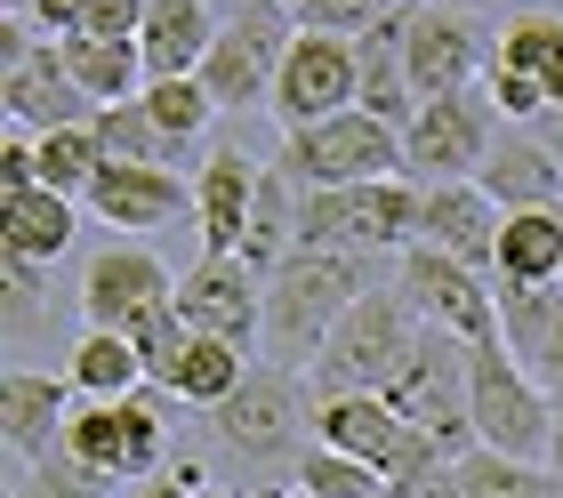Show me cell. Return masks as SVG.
<instances>
[{
    "mask_svg": "<svg viewBox=\"0 0 563 498\" xmlns=\"http://www.w3.org/2000/svg\"><path fill=\"white\" fill-rule=\"evenodd\" d=\"M65 378H73L81 402H121V395H137V386H153L137 346H130V330H81L73 354H65Z\"/></svg>",
    "mask_w": 563,
    "mask_h": 498,
    "instance_id": "25",
    "label": "cell"
},
{
    "mask_svg": "<svg viewBox=\"0 0 563 498\" xmlns=\"http://www.w3.org/2000/svg\"><path fill=\"white\" fill-rule=\"evenodd\" d=\"M169 298H177V274L145 242H121L106 257H89V274H81V330H130Z\"/></svg>",
    "mask_w": 563,
    "mask_h": 498,
    "instance_id": "16",
    "label": "cell"
},
{
    "mask_svg": "<svg viewBox=\"0 0 563 498\" xmlns=\"http://www.w3.org/2000/svg\"><path fill=\"white\" fill-rule=\"evenodd\" d=\"M492 65L531 73V81L548 89V104H563V16H548V9L507 16V24H499V57H492Z\"/></svg>",
    "mask_w": 563,
    "mask_h": 498,
    "instance_id": "32",
    "label": "cell"
},
{
    "mask_svg": "<svg viewBox=\"0 0 563 498\" xmlns=\"http://www.w3.org/2000/svg\"><path fill=\"white\" fill-rule=\"evenodd\" d=\"M475 186L499 209H563V162L548 153L540 129H499V145H492Z\"/></svg>",
    "mask_w": 563,
    "mask_h": 498,
    "instance_id": "22",
    "label": "cell"
},
{
    "mask_svg": "<svg viewBox=\"0 0 563 498\" xmlns=\"http://www.w3.org/2000/svg\"><path fill=\"white\" fill-rule=\"evenodd\" d=\"M177 306L201 337H225V346H258L266 337V281L225 250H201L186 281H177Z\"/></svg>",
    "mask_w": 563,
    "mask_h": 498,
    "instance_id": "15",
    "label": "cell"
},
{
    "mask_svg": "<svg viewBox=\"0 0 563 498\" xmlns=\"http://www.w3.org/2000/svg\"><path fill=\"white\" fill-rule=\"evenodd\" d=\"M290 250H298V186L282 177V162H266V177H258V209H250V233H242L234 257L266 281Z\"/></svg>",
    "mask_w": 563,
    "mask_h": 498,
    "instance_id": "29",
    "label": "cell"
},
{
    "mask_svg": "<svg viewBox=\"0 0 563 498\" xmlns=\"http://www.w3.org/2000/svg\"><path fill=\"white\" fill-rule=\"evenodd\" d=\"M0 113H9L16 129H33V137L97 121L89 89L65 73V48L57 41H33V33H24V16L0 24Z\"/></svg>",
    "mask_w": 563,
    "mask_h": 498,
    "instance_id": "11",
    "label": "cell"
},
{
    "mask_svg": "<svg viewBox=\"0 0 563 498\" xmlns=\"http://www.w3.org/2000/svg\"><path fill=\"white\" fill-rule=\"evenodd\" d=\"M145 113L162 121L169 145H194L201 129L218 121V97L201 89V73H186V81H145Z\"/></svg>",
    "mask_w": 563,
    "mask_h": 498,
    "instance_id": "35",
    "label": "cell"
},
{
    "mask_svg": "<svg viewBox=\"0 0 563 498\" xmlns=\"http://www.w3.org/2000/svg\"><path fill=\"white\" fill-rule=\"evenodd\" d=\"M210 475H201V458H169L153 483H130V498H201Z\"/></svg>",
    "mask_w": 563,
    "mask_h": 498,
    "instance_id": "41",
    "label": "cell"
},
{
    "mask_svg": "<svg viewBox=\"0 0 563 498\" xmlns=\"http://www.w3.org/2000/svg\"><path fill=\"white\" fill-rule=\"evenodd\" d=\"M0 290H9V337H33L48 322V266H24V257H0Z\"/></svg>",
    "mask_w": 563,
    "mask_h": 498,
    "instance_id": "38",
    "label": "cell"
},
{
    "mask_svg": "<svg viewBox=\"0 0 563 498\" xmlns=\"http://www.w3.org/2000/svg\"><path fill=\"white\" fill-rule=\"evenodd\" d=\"M298 490L306 498H395V483L378 475V466L346 458V451H322V442L298 458Z\"/></svg>",
    "mask_w": 563,
    "mask_h": 498,
    "instance_id": "34",
    "label": "cell"
},
{
    "mask_svg": "<svg viewBox=\"0 0 563 498\" xmlns=\"http://www.w3.org/2000/svg\"><path fill=\"white\" fill-rule=\"evenodd\" d=\"M290 41H298V16L282 9V0H242V9L218 24V48H210V65H201V89L218 97V113L266 104Z\"/></svg>",
    "mask_w": 563,
    "mask_h": 498,
    "instance_id": "10",
    "label": "cell"
},
{
    "mask_svg": "<svg viewBox=\"0 0 563 498\" xmlns=\"http://www.w3.org/2000/svg\"><path fill=\"white\" fill-rule=\"evenodd\" d=\"M97 145H106V162H121V169H177L186 162V145H169L162 137V121L145 113V97H130V104H97Z\"/></svg>",
    "mask_w": 563,
    "mask_h": 498,
    "instance_id": "31",
    "label": "cell"
},
{
    "mask_svg": "<svg viewBox=\"0 0 563 498\" xmlns=\"http://www.w3.org/2000/svg\"><path fill=\"white\" fill-rule=\"evenodd\" d=\"M531 129H540V137H548V153H555V162H563V104H548V113H540V121H531Z\"/></svg>",
    "mask_w": 563,
    "mask_h": 498,
    "instance_id": "43",
    "label": "cell"
},
{
    "mask_svg": "<svg viewBox=\"0 0 563 498\" xmlns=\"http://www.w3.org/2000/svg\"><path fill=\"white\" fill-rule=\"evenodd\" d=\"M201 498H234V490H201Z\"/></svg>",
    "mask_w": 563,
    "mask_h": 498,
    "instance_id": "47",
    "label": "cell"
},
{
    "mask_svg": "<svg viewBox=\"0 0 563 498\" xmlns=\"http://www.w3.org/2000/svg\"><path fill=\"white\" fill-rule=\"evenodd\" d=\"M395 290L427 330H451V337H467V346L499 337V281L483 266H467V257H443V250L411 242L395 257Z\"/></svg>",
    "mask_w": 563,
    "mask_h": 498,
    "instance_id": "12",
    "label": "cell"
},
{
    "mask_svg": "<svg viewBox=\"0 0 563 498\" xmlns=\"http://www.w3.org/2000/svg\"><path fill=\"white\" fill-rule=\"evenodd\" d=\"M492 281H563V209H507Z\"/></svg>",
    "mask_w": 563,
    "mask_h": 498,
    "instance_id": "27",
    "label": "cell"
},
{
    "mask_svg": "<svg viewBox=\"0 0 563 498\" xmlns=\"http://www.w3.org/2000/svg\"><path fill=\"white\" fill-rule=\"evenodd\" d=\"M81 209L97 225H113V233H162L177 218H194V186L177 169H121V162H106L97 186L81 193Z\"/></svg>",
    "mask_w": 563,
    "mask_h": 498,
    "instance_id": "17",
    "label": "cell"
},
{
    "mask_svg": "<svg viewBox=\"0 0 563 498\" xmlns=\"http://www.w3.org/2000/svg\"><path fill=\"white\" fill-rule=\"evenodd\" d=\"M548 395H555V434H548V466L563 475V386H548Z\"/></svg>",
    "mask_w": 563,
    "mask_h": 498,
    "instance_id": "44",
    "label": "cell"
},
{
    "mask_svg": "<svg viewBox=\"0 0 563 498\" xmlns=\"http://www.w3.org/2000/svg\"><path fill=\"white\" fill-rule=\"evenodd\" d=\"M242 498H298V490H282V483H258V490H242Z\"/></svg>",
    "mask_w": 563,
    "mask_h": 498,
    "instance_id": "45",
    "label": "cell"
},
{
    "mask_svg": "<svg viewBox=\"0 0 563 498\" xmlns=\"http://www.w3.org/2000/svg\"><path fill=\"white\" fill-rule=\"evenodd\" d=\"M467 370H475V346L451 330H419L411 362L387 378V402L411 418V427L443 451L451 466L475 451V410H467Z\"/></svg>",
    "mask_w": 563,
    "mask_h": 498,
    "instance_id": "5",
    "label": "cell"
},
{
    "mask_svg": "<svg viewBox=\"0 0 563 498\" xmlns=\"http://www.w3.org/2000/svg\"><path fill=\"white\" fill-rule=\"evenodd\" d=\"M492 145H499V104L483 89L427 97L402 129V177L411 186H459V177H483Z\"/></svg>",
    "mask_w": 563,
    "mask_h": 498,
    "instance_id": "9",
    "label": "cell"
},
{
    "mask_svg": "<svg viewBox=\"0 0 563 498\" xmlns=\"http://www.w3.org/2000/svg\"><path fill=\"white\" fill-rule=\"evenodd\" d=\"M73 402H81V395H73L65 370H9V378H0V434H9V458L16 466L57 458Z\"/></svg>",
    "mask_w": 563,
    "mask_h": 498,
    "instance_id": "18",
    "label": "cell"
},
{
    "mask_svg": "<svg viewBox=\"0 0 563 498\" xmlns=\"http://www.w3.org/2000/svg\"><path fill=\"white\" fill-rule=\"evenodd\" d=\"M210 434L242 466H290L306 458V434H314V395L298 370H250L242 395L210 410Z\"/></svg>",
    "mask_w": 563,
    "mask_h": 498,
    "instance_id": "7",
    "label": "cell"
},
{
    "mask_svg": "<svg viewBox=\"0 0 563 498\" xmlns=\"http://www.w3.org/2000/svg\"><path fill=\"white\" fill-rule=\"evenodd\" d=\"M499 337L540 386H563V281H499Z\"/></svg>",
    "mask_w": 563,
    "mask_h": 498,
    "instance_id": "21",
    "label": "cell"
},
{
    "mask_svg": "<svg viewBox=\"0 0 563 498\" xmlns=\"http://www.w3.org/2000/svg\"><path fill=\"white\" fill-rule=\"evenodd\" d=\"M218 24L225 16H210V0H153L145 33H137L145 73H153V81H186V73H201L210 48H218Z\"/></svg>",
    "mask_w": 563,
    "mask_h": 498,
    "instance_id": "23",
    "label": "cell"
},
{
    "mask_svg": "<svg viewBox=\"0 0 563 498\" xmlns=\"http://www.w3.org/2000/svg\"><path fill=\"white\" fill-rule=\"evenodd\" d=\"M419 193L411 177H378V186H322L298 193V250H346V257H402L419 242Z\"/></svg>",
    "mask_w": 563,
    "mask_h": 498,
    "instance_id": "2",
    "label": "cell"
},
{
    "mask_svg": "<svg viewBox=\"0 0 563 498\" xmlns=\"http://www.w3.org/2000/svg\"><path fill=\"white\" fill-rule=\"evenodd\" d=\"M258 177H266V162H250L242 145H218L210 162H201V177H194V225H201V250H225V257L242 250L250 209H258Z\"/></svg>",
    "mask_w": 563,
    "mask_h": 498,
    "instance_id": "20",
    "label": "cell"
},
{
    "mask_svg": "<svg viewBox=\"0 0 563 498\" xmlns=\"http://www.w3.org/2000/svg\"><path fill=\"white\" fill-rule=\"evenodd\" d=\"M169 402L177 395H162V386H137L121 402H73L57 451L73 466H89V475H106V483H153L177 458L169 451Z\"/></svg>",
    "mask_w": 563,
    "mask_h": 498,
    "instance_id": "3",
    "label": "cell"
},
{
    "mask_svg": "<svg viewBox=\"0 0 563 498\" xmlns=\"http://www.w3.org/2000/svg\"><path fill=\"white\" fill-rule=\"evenodd\" d=\"M419 313L402 306V290L387 281V290H371L363 306H346V322L330 330V346L314 354V395H387V378L411 362L419 346Z\"/></svg>",
    "mask_w": 563,
    "mask_h": 498,
    "instance_id": "4",
    "label": "cell"
},
{
    "mask_svg": "<svg viewBox=\"0 0 563 498\" xmlns=\"http://www.w3.org/2000/svg\"><path fill=\"white\" fill-rule=\"evenodd\" d=\"M354 104H363V57H354V41L298 33L290 57H282V73H274V97H266L282 137H290V129H314L330 113H354Z\"/></svg>",
    "mask_w": 563,
    "mask_h": 498,
    "instance_id": "14",
    "label": "cell"
},
{
    "mask_svg": "<svg viewBox=\"0 0 563 498\" xmlns=\"http://www.w3.org/2000/svg\"><path fill=\"white\" fill-rule=\"evenodd\" d=\"M145 9H153V0H89V24H81V33H89V41H137V33H145Z\"/></svg>",
    "mask_w": 563,
    "mask_h": 498,
    "instance_id": "40",
    "label": "cell"
},
{
    "mask_svg": "<svg viewBox=\"0 0 563 498\" xmlns=\"http://www.w3.org/2000/svg\"><path fill=\"white\" fill-rule=\"evenodd\" d=\"M451 483H459V498H563V475L548 458H507V451H475L451 466Z\"/></svg>",
    "mask_w": 563,
    "mask_h": 498,
    "instance_id": "30",
    "label": "cell"
},
{
    "mask_svg": "<svg viewBox=\"0 0 563 498\" xmlns=\"http://www.w3.org/2000/svg\"><path fill=\"white\" fill-rule=\"evenodd\" d=\"M387 9H402V0H290L298 33H339V41H363Z\"/></svg>",
    "mask_w": 563,
    "mask_h": 498,
    "instance_id": "37",
    "label": "cell"
},
{
    "mask_svg": "<svg viewBox=\"0 0 563 498\" xmlns=\"http://www.w3.org/2000/svg\"><path fill=\"white\" fill-rule=\"evenodd\" d=\"M378 281V257H346V250H290L266 274V337L274 370H314V354L330 346V330L346 322V306H363Z\"/></svg>",
    "mask_w": 563,
    "mask_h": 498,
    "instance_id": "1",
    "label": "cell"
},
{
    "mask_svg": "<svg viewBox=\"0 0 563 498\" xmlns=\"http://www.w3.org/2000/svg\"><path fill=\"white\" fill-rule=\"evenodd\" d=\"M242 386H250V346H225V337H201L194 330L162 395H177L186 410H218V402H234Z\"/></svg>",
    "mask_w": 563,
    "mask_h": 498,
    "instance_id": "26",
    "label": "cell"
},
{
    "mask_svg": "<svg viewBox=\"0 0 563 498\" xmlns=\"http://www.w3.org/2000/svg\"><path fill=\"white\" fill-rule=\"evenodd\" d=\"M467 410H475V442L507 458H548L555 434V395L507 354V337H483L475 370H467Z\"/></svg>",
    "mask_w": 563,
    "mask_h": 498,
    "instance_id": "8",
    "label": "cell"
},
{
    "mask_svg": "<svg viewBox=\"0 0 563 498\" xmlns=\"http://www.w3.org/2000/svg\"><path fill=\"white\" fill-rule=\"evenodd\" d=\"M186 337H194V322H186V306H153L145 322H130V346H137V362H145V378L153 386H169V370H177V354H186Z\"/></svg>",
    "mask_w": 563,
    "mask_h": 498,
    "instance_id": "36",
    "label": "cell"
},
{
    "mask_svg": "<svg viewBox=\"0 0 563 498\" xmlns=\"http://www.w3.org/2000/svg\"><path fill=\"white\" fill-rule=\"evenodd\" d=\"M24 16H33V24H41L48 41H73V33H81V24H89V0H33V9H24Z\"/></svg>",
    "mask_w": 563,
    "mask_h": 498,
    "instance_id": "42",
    "label": "cell"
},
{
    "mask_svg": "<svg viewBox=\"0 0 563 498\" xmlns=\"http://www.w3.org/2000/svg\"><path fill=\"white\" fill-rule=\"evenodd\" d=\"M24 9H33V0H0V16H24Z\"/></svg>",
    "mask_w": 563,
    "mask_h": 498,
    "instance_id": "46",
    "label": "cell"
},
{
    "mask_svg": "<svg viewBox=\"0 0 563 498\" xmlns=\"http://www.w3.org/2000/svg\"><path fill=\"white\" fill-rule=\"evenodd\" d=\"M97 169H106V145H97L89 121L81 129H48V137H41V186H57V193L81 201L97 186Z\"/></svg>",
    "mask_w": 563,
    "mask_h": 498,
    "instance_id": "33",
    "label": "cell"
},
{
    "mask_svg": "<svg viewBox=\"0 0 563 498\" xmlns=\"http://www.w3.org/2000/svg\"><path fill=\"white\" fill-rule=\"evenodd\" d=\"M81 233V201L57 193V186H33V193H9L0 201V257H24V266H57Z\"/></svg>",
    "mask_w": 563,
    "mask_h": 498,
    "instance_id": "24",
    "label": "cell"
},
{
    "mask_svg": "<svg viewBox=\"0 0 563 498\" xmlns=\"http://www.w3.org/2000/svg\"><path fill=\"white\" fill-rule=\"evenodd\" d=\"M402 57H411V89H419V104H427V97L483 89V73H492V57H499V24H483L475 9H443V0H411Z\"/></svg>",
    "mask_w": 563,
    "mask_h": 498,
    "instance_id": "13",
    "label": "cell"
},
{
    "mask_svg": "<svg viewBox=\"0 0 563 498\" xmlns=\"http://www.w3.org/2000/svg\"><path fill=\"white\" fill-rule=\"evenodd\" d=\"M65 48V73L89 89V104H130V97H145V48L137 41H89V33H73V41H57Z\"/></svg>",
    "mask_w": 563,
    "mask_h": 498,
    "instance_id": "28",
    "label": "cell"
},
{
    "mask_svg": "<svg viewBox=\"0 0 563 498\" xmlns=\"http://www.w3.org/2000/svg\"><path fill=\"white\" fill-rule=\"evenodd\" d=\"M113 490H121V483L89 475V466H73L65 451L41 458V466H24V498H113Z\"/></svg>",
    "mask_w": 563,
    "mask_h": 498,
    "instance_id": "39",
    "label": "cell"
},
{
    "mask_svg": "<svg viewBox=\"0 0 563 498\" xmlns=\"http://www.w3.org/2000/svg\"><path fill=\"white\" fill-rule=\"evenodd\" d=\"M499 225H507V209L483 193L475 177L419 193V242L443 250V257H467V266H483V274H492V257H499Z\"/></svg>",
    "mask_w": 563,
    "mask_h": 498,
    "instance_id": "19",
    "label": "cell"
},
{
    "mask_svg": "<svg viewBox=\"0 0 563 498\" xmlns=\"http://www.w3.org/2000/svg\"><path fill=\"white\" fill-rule=\"evenodd\" d=\"M282 177L298 193H322V186H378V177H402V129H387L378 113H330L314 129H290L282 137Z\"/></svg>",
    "mask_w": 563,
    "mask_h": 498,
    "instance_id": "6",
    "label": "cell"
}]
</instances>
